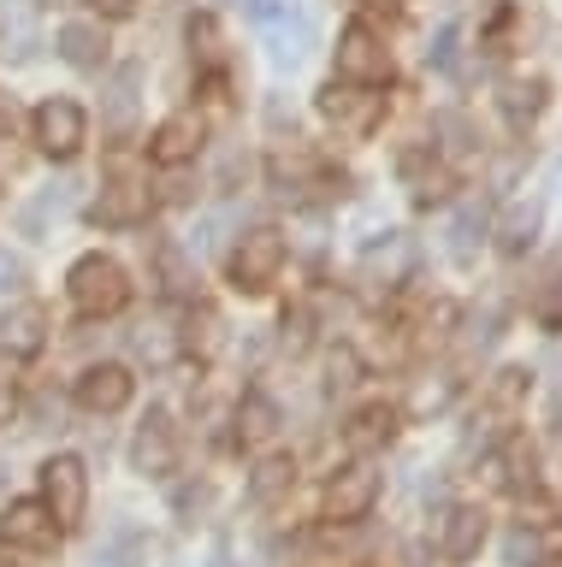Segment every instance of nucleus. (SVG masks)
<instances>
[{
	"label": "nucleus",
	"mask_w": 562,
	"mask_h": 567,
	"mask_svg": "<svg viewBox=\"0 0 562 567\" xmlns=\"http://www.w3.org/2000/svg\"><path fill=\"white\" fill-rule=\"evenodd\" d=\"M30 131H37V148L48 159H72L83 148V136H90V118H83V106L72 95H48L30 113Z\"/></svg>",
	"instance_id": "20e7f679"
},
{
	"label": "nucleus",
	"mask_w": 562,
	"mask_h": 567,
	"mask_svg": "<svg viewBox=\"0 0 562 567\" xmlns=\"http://www.w3.org/2000/svg\"><path fill=\"white\" fill-rule=\"evenodd\" d=\"M539 230H544V202H509V213L498 219V248L509 260H521L539 243Z\"/></svg>",
	"instance_id": "4468645a"
},
{
	"label": "nucleus",
	"mask_w": 562,
	"mask_h": 567,
	"mask_svg": "<svg viewBox=\"0 0 562 567\" xmlns=\"http://www.w3.org/2000/svg\"><path fill=\"white\" fill-rule=\"evenodd\" d=\"M225 272H232V284H237L243 296L273 290L278 272H285V230H278V225H255V230H243L237 248H232V260H225Z\"/></svg>",
	"instance_id": "f03ea898"
},
{
	"label": "nucleus",
	"mask_w": 562,
	"mask_h": 567,
	"mask_svg": "<svg viewBox=\"0 0 562 567\" xmlns=\"http://www.w3.org/2000/svg\"><path fill=\"white\" fill-rule=\"evenodd\" d=\"M438 136H450L445 142L450 154H473V148H480V136H473V124L462 113H438Z\"/></svg>",
	"instance_id": "7c9ffc66"
},
{
	"label": "nucleus",
	"mask_w": 562,
	"mask_h": 567,
	"mask_svg": "<svg viewBox=\"0 0 562 567\" xmlns=\"http://www.w3.org/2000/svg\"><path fill=\"white\" fill-rule=\"evenodd\" d=\"M539 556V538H533V532H509V567H521V561H533Z\"/></svg>",
	"instance_id": "f704fd0d"
},
{
	"label": "nucleus",
	"mask_w": 562,
	"mask_h": 567,
	"mask_svg": "<svg viewBox=\"0 0 562 567\" xmlns=\"http://www.w3.org/2000/svg\"><path fill=\"white\" fill-rule=\"evenodd\" d=\"M503 467H509V478H503L509 491H533V450H509Z\"/></svg>",
	"instance_id": "72a5a7b5"
},
{
	"label": "nucleus",
	"mask_w": 562,
	"mask_h": 567,
	"mask_svg": "<svg viewBox=\"0 0 562 567\" xmlns=\"http://www.w3.org/2000/svg\"><path fill=\"white\" fill-rule=\"evenodd\" d=\"M131 390H136V379H131L125 367L101 361V367H83L78 372L72 396H78V408H90V414H119V408H131Z\"/></svg>",
	"instance_id": "1a4fd4ad"
},
{
	"label": "nucleus",
	"mask_w": 562,
	"mask_h": 567,
	"mask_svg": "<svg viewBox=\"0 0 562 567\" xmlns=\"http://www.w3.org/2000/svg\"><path fill=\"white\" fill-rule=\"evenodd\" d=\"M95 7L108 12V18H131V12H136V0H95Z\"/></svg>",
	"instance_id": "79ce46f5"
},
{
	"label": "nucleus",
	"mask_w": 562,
	"mask_h": 567,
	"mask_svg": "<svg viewBox=\"0 0 562 567\" xmlns=\"http://www.w3.org/2000/svg\"><path fill=\"white\" fill-rule=\"evenodd\" d=\"M19 278H24V266L12 260L7 248H0V290H12V284H19Z\"/></svg>",
	"instance_id": "ea45409f"
},
{
	"label": "nucleus",
	"mask_w": 562,
	"mask_h": 567,
	"mask_svg": "<svg viewBox=\"0 0 562 567\" xmlns=\"http://www.w3.org/2000/svg\"><path fill=\"white\" fill-rule=\"evenodd\" d=\"M65 207H72V184H54V189H48V195H37V207H30V213H24V225H30V230H37V225L48 219V213H54V219H60V213H65Z\"/></svg>",
	"instance_id": "473e14b6"
},
{
	"label": "nucleus",
	"mask_w": 562,
	"mask_h": 567,
	"mask_svg": "<svg viewBox=\"0 0 562 567\" xmlns=\"http://www.w3.org/2000/svg\"><path fill=\"white\" fill-rule=\"evenodd\" d=\"M290 485H296V461L267 455V461H255V473H249V503H278V496H290Z\"/></svg>",
	"instance_id": "412c9836"
},
{
	"label": "nucleus",
	"mask_w": 562,
	"mask_h": 567,
	"mask_svg": "<svg viewBox=\"0 0 562 567\" xmlns=\"http://www.w3.org/2000/svg\"><path fill=\"white\" fill-rule=\"evenodd\" d=\"M450 237H456V243H450V255H456V260L468 266L473 255H480V243H486V207H480V202H468L462 213H456Z\"/></svg>",
	"instance_id": "a878e982"
},
{
	"label": "nucleus",
	"mask_w": 562,
	"mask_h": 567,
	"mask_svg": "<svg viewBox=\"0 0 562 567\" xmlns=\"http://www.w3.org/2000/svg\"><path fill=\"white\" fill-rule=\"evenodd\" d=\"M432 60L445 65V71L456 65V24H450V30H438V48H432Z\"/></svg>",
	"instance_id": "e433bc0d"
},
{
	"label": "nucleus",
	"mask_w": 562,
	"mask_h": 567,
	"mask_svg": "<svg viewBox=\"0 0 562 567\" xmlns=\"http://www.w3.org/2000/svg\"><path fill=\"white\" fill-rule=\"evenodd\" d=\"M338 78L349 83H385L391 78V53L367 24H344L338 30Z\"/></svg>",
	"instance_id": "6e6552de"
},
{
	"label": "nucleus",
	"mask_w": 562,
	"mask_h": 567,
	"mask_svg": "<svg viewBox=\"0 0 562 567\" xmlns=\"http://www.w3.org/2000/svg\"><path fill=\"white\" fill-rule=\"evenodd\" d=\"M136 83H143V71H136V65H119V71H113V83H108V113H101L108 136H131V124H136Z\"/></svg>",
	"instance_id": "a211bd4d"
},
{
	"label": "nucleus",
	"mask_w": 562,
	"mask_h": 567,
	"mask_svg": "<svg viewBox=\"0 0 562 567\" xmlns=\"http://www.w3.org/2000/svg\"><path fill=\"white\" fill-rule=\"evenodd\" d=\"M533 319H539L544 331H562V266L539 284V296H533Z\"/></svg>",
	"instance_id": "cd10ccee"
},
{
	"label": "nucleus",
	"mask_w": 562,
	"mask_h": 567,
	"mask_svg": "<svg viewBox=\"0 0 562 567\" xmlns=\"http://www.w3.org/2000/svg\"><path fill=\"white\" fill-rule=\"evenodd\" d=\"M42 343H48V308L42 301H12L0 313V354L7 361H30V354H42Z\"/></svg>",
	"instance_id": "9d476101"
},
{
	"label": "nucleus",
	"mask_w": 562,
	"mask_h": 567,
	"mask_svg": "<svg viewBox=\"0 0 562 567\" xmlns=\"http://www.w3.org/2000/svg\"><path fill=\"white\" fill-rule=\"evenodd\" d=\"M314 106H320L326 124H338L349 136H374L379 118H385V95H367L356 83H326L320 95H314Z\"/></svg>",
	"instance_id": "423d86ee"
},
{
	"label": "nucleus",
	"mask_w": 562,
	"mask_h": 567,
	"mask_svg": "<svg viewBox=\"0 0 562 567\" xmlns=\"http://www.w3.org/2000/svg\"><path fill=\"white\" fill-rule=\"evenodd\" d=\"M12 131H19V101L0 89V136H12Z\"/></svg>",
	"instance_id": "4c0bfd02"
},
{
	"label": "nucleus",
	"mask_w": 562,
	"mask_h": 567,
	"mask_svg": "<svg viewBox=\"0 0 562 567\" xmlns=\"http://www.w3.org/2000/svg\"><path fill=\"white\" fill-rule=\"evenodd\" d=\"M149 561V532H136V526H119L108 549H95V567H143Z\"/></svg>",
	"instance_id": "393cba45"
},
{
	"label": "nucleus",
	"mask_w": 562,
	"mask_h": 567,
	"mask_svg": "<svg viewBox=\"0 0 562 567\" xmlns=\"http://www.w3.org/2000/svg\"><path fill=\"white\" fill-rule=\"evenodd\" d=\"M143 213H149V189L136 184V177H113V184L101 189V202H95L101 225H136Z\"/></svg>",
	"instance_id": "2eb2a0df"
},
{
	"label": "nucleus",
	"mask_w": 562,
	"mask_h": 567,
	"mask_svg": "<svg viewBox=\"0 0 562 567\" xmlns=\"http://www.w3.org/2000/svg\"><path fill=\"white\" fill-rule=\"evenodd\" d=\"M207 567H237V561L225 556V549H214V556H207Z\"/></svg>",
	"instance_id": "37998d69"
},
{
	"label": "nucleus",
	"mask_w": 562,
	"mask_h": 567,
	"mask_svg": "<svg viewBox=\"0 0 562 567\" xmlns=\"http://www.w3.org/2000/svg\"><path fill=\"white\" fill-rule=\"evenodd\" d=\"M402 184L415 189V202H420V207H427V202H438V195H445V184H450V177H445V166H438L432 154L409 148V154H402Z\"/></svg>",
	"instance_id": "4be33fe9"
},
{
	"label": "nucleus",
	"mask_w": 562,
	"mask_h": 567,
	"mask_svg": "<svg viewBox=\"0 0 562 567\" xmlns=\"http://www.w3.org/2000/svg\"><path fill=\"white\" fill-rule=\"evenodd\" d=\"M409 260H415V255H409V243L385 230V243H374V248L361 255V278H367V284H385V290H391V284H402V272H409Z\"/></svg>",
	"instance_id": "6ab92c4d"
},
{
	"label": "nucleus",
	"mask_w": 562,
	"mask_h": 567,
	"mask_svg": "<svg viewBox=\"0 0 562 567\" xmlns=\"http://www.w3.org/2000/svg\"><path fill=\"white\" fill-rule=\"evenodd\" d=\"M161 290L166 296H190V290H196V266H190L178 248H161Z\"/></svg>",
	"instance_id": "c85d7f7f"
},
{
	"label": "nucleus",
	"mask_w": 562,
	"mask_h": 567,
	"mask_svg": "<svg viewBox=\"0 0 562 567\" xmlns=\"http://www.w3.org/2000/svg\"><path fill=\"white\" fill-rule=\"evenodd\" d=\"M0 42H12V60H30L37 53V30H30V7L24 0H0Z\"/></svg>",
	"instance_id": "b1692460"
},
{
	"label": "nucleus",
	"mask_w": 562,
	"mask_h": 567,
	"mask_svg": "<svg viewBox=\"0 0 562 567\" xmlns=\"http://www.w3.org/2000/svg\"><path fill=\"white\" fill-rule=\"evenodd\" d=\"M349 450H379V443H391L397 437V408L391 402H374V408H361L356 420H349Z\"/></svg>",
	"instance_id": "aec40b11"
},
{
	"label": "nucleus",
	"mask_w": 562,
	"mask_h": 567,
	"mask_svg": "<svg viewBox=\"0 0 562 567\" xmlns=\"http://www.w3.org/2000/svg\"><path fill=\"white\" fill-rule=\"evenodd\" d=\"M308 42H314L308 24H273V60L278 65H296L308 53Z\"/></svg>",
	"instance_id": "c756f323"
},
{
	"label": "nucleus",
	"mask_w": 562,
	"mask_h": 567,
	"mask_svg": "<svg viewBox=\"0 0 562 567\" xmlns=\"http://www.w3.org/2000/svg\"><path fill=\"white\" fill-rule=\"evenodd\" d=\"M498 106H503V118L515 124V131H527V124L544 118V106H551V83L544 78H509L498 89Z\"/></svg>",
	"instance_id": "ddd939ff"
},
{
	"label": "nucleus",
	"mask_w": 562,
	"mask_h": 567,
	"mask_svg": "<svg viewBox=\"0 0 562 567\" xmlns=\"http://www.w3.org/2000/svg\"><path fill=\"white\" fill-rule=\"evenodd\" d=\"M356 379H361L356 349H331V354H326V390H349Z\"/></svg>",
	"instance_id": "2f4dec72"
},
{
	"label": "nucleus",
	"mask_w": 562,
	"mask_h": 567,
	"mask_svg": "<svg viewBox=\"0 0 562 567\" xmlns=\"http://www.w3.org/2000/svg\"><path fill=\"white\" fill-rule=\"evenodd\" d=\"M7 142H12V136H0V184H7V177H12V172H19V154H12V148H7Z\"/></svg>",
	"instance_id": "a19ab883"
},
{
	"label": "nucleus",
	"mask_w": 562,
	"mask_h": 567,
	"mask_svg": "<svg viewBox=\"0 0 562 567\" xmlns=\"http://www.w3.org/2000/svg\"><path fill=\"white\" fill-rule=\"evenodd\" d=\"M0 491H7V461H0Z\"/></svg>",
	"instance_id": "c03bdc74"
},
{
	"label": "nucleus",
	"mask_w": 562,
	"mask_h": 567,
	"mask_svg": "<svg viewBox=\"0 0 562 567\" xmlns=\"http://www.w3.org/2000/svg\"><path fill=\"white\" fill-rule=\"evenodd\" d=\"M379 503V473L367 467V461H349V467H338L326 478V496H320V508H326V520H338V526H356L367 520Z\"/></svg>",
	"instance_id": "39448f33"
},
{
	"label": "nucleus",
	"mask_w": 562,
	"mask_h": 567,
	"mask_svg": "<svg viewBox=\"0 0 562 567\" xmlns=\"http://www.w3.org/2000/svg\"><path fill=\"white\" fill-rule=\"evenodd\" d=\"M0 567H7V561H0Z\"/></svg>",
	"instance_id": "49530a36"
},
{
	"label": "nucleus",
	"mask_w": 562,
	"mask_h": 567,
	"mask_svg": "<svg viewBox=\"0 0 562 567\" xmlns=\"http://www.w3.org/2000/svg\"><path fill=\"white\" fill-rule=\"evenodd\" d=\"M131 467L143 478H166L172 467H178V432H172V414L166 408H149L143 425H136L131 437Z\"/></svg>",
	"instance_id": "0eeeda50"
},
{
	"label": "nucleus",
	"mask_w": 562,
	"mask_h": 567,
	"mask_svg": "<svg viewBox=\"0 0 562 567\" xmlns=\"http://www.w3.org/2000/svg\"><path fill=\"white\" fill-rule=\"evenodd\" d=\"M54 538H60V526L42 503H7V514H0V544H12V549L42 556V549H54Z\"/></svg>",
	"instance_id": "9b49d317"
},
{
	"label": "nucleus",
	"mask_w": 562,
	"mask_h": 567,
	"mask_svg": "<svg viewBox=\"0 0 562 567\" xmlns=\"http://www.w3.org/2000/svg\"><path fill=\"white\" fill-rule=\"evenodd\" d=\"M12 414H19V390H12V379H0V425H7Z\"/></svg>",
	"instance_id": "58836bf2"
},
{
	"label": "nucleus",
	"mask_w": 562,
	"mask_h": 567,
	"mask_svg": "<svg viewBox=\"0 0 562 567\" xmlns=\"http://www.w3.org/2000/svg\"><path fill=\"white\" fill-rule=\"evenodd\" d=\"M60 53H65V65H78V71H101L108 65V35H101V24L72 18V24H60Z\"/></svg>",
	"instance_id": "f3484780"
},
{
	"label": "nucleus",
	"mask_w": 562,
	"mask_h": 567,
	"mask_svg": "<svg viewBox=\"0 0 562 567\" xmlns=\"http://www.w3.org/2000/svg\"><path fill=\"white\" fill-rule=\"evenodd\" d=\"M202 136H207V124L196 113H172L161 131L149 136V154L161 159V166H184V159L202 154Z\"/></svg>",
	"instance_id": "f8f14e48"
},
{
	"label": "nucleus",
	"mask_w": 562,
	"mask_h": 567,
	"mask_svg": "<svg viewBox=\"0 0 562 567\" xmlns=\"http://www.w3.org/2000/svg\"><path fill=\"white\" fill-rule=\"evenodd\" d=\"M556 432H562V396H556Z\"/></svg>",
	"instance_id": "a18cd8bd"
},
{
	"label": "nucleus",
	"mask_w": 562,
	"mask_h": 567,
	"mask_svg": "<svg viewBox=\"0 0 562 567\" xmlns=\"http://www.w3.org/2000/svg\"><path fill=\"white\" fill-rule=\"evenodd\" d=\"M438 544H445L450 561H473V556H480V544H486V514L480 508H450Z\"/></svg>",
	"instance_id": "dca6fc26"
},
{
	"label": "nucleus",
	"mask_w": 562,
	"mask_h": 567,
	"mask_svg": "<svg viewBox=\"0 0 562 567\" xmlns=\"http://www.w3.org/2000/svg\"><path fill=\"white\" fill-rule=\"evenodd\" d=\"M65 290H72V308L90 319H113L131 301V272L113 255H83L72 272H65Z\"/></svg>",
	"instance_id": "f257e3e1"
},
{
	"label": "nucleus",
	"mask_w": 562,
	"mask_h": 567,
	"mask_svg": "<svg viewBox=\"0 0 562 567\" xmlns=\"http://www.w3.org/2000/svg\"><path fill=\"white\" fill-rule=\"evenodd\" d=\"M131 349L143 354L149 367H166L172 354H178V337H172V326H161V319H154V326H136V331H131Z\"/></svg>",
	"instance_id": "bb28decb"
},
{
	"label": "nucleus",
	"mask_w": 562,
	"mask_h": 567,
	"mask_svg": "<svg viewBox=\"0 0 562 567\" xmlns=\"http://www.w3.org/2000/svg\"><path fill=\"white\" fill-rule=\"evenodd\" d=\"M273 432H278V408L267 396H243L237 402V443H249V450H255V443H267Z\"/></svg>",
	"instance_id": "5701e85b"
},
{
	"label": "nucleus",
	"mask_w": 562,
	"mask_h": 567,
	"mask_svg": "<svg viewBox=\"0 0 562 567\" xmlns=\"http://www.w3.org/2000/svg\"><path fill=\"white\" fill-rule=\"evenodd\" d=\"M445 402H450V384H427V390L415 396V408H420V414H438Z\"/></svg>",
	"instance_id": "c9c22d12"
},
{
	"label": "nucleus",
	"mask_w": 562,
	"mask_h": 567,
	"mask_svg": "<svg viewBox=\"0 0 562 567\" xmlns=\"http://www.w3.org/2000/svg\"><path fill=\"white\" fill-rule=\"evenodd\" d=\"M42 508L54 514V526H78L83 508H90V473H83L78 455H48L42 461Z\"/></svg>",
	"instance_id": "7ed1b4c3"
}]
</instances>
